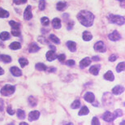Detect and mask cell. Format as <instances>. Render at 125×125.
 Listing matches in <instances>:
<instances>
[{"mask_svg": "<svg viewBox=\"0 0 125 125\" xmlns=\"http://www.w3.org/2000/svg\"><path fill=\"white\" fill-rule=\"evenodd\" d=\"M91 62H92L91 59H89V57H86V58H84V59H82V60L80 62V67H81V68H84V67L89 66Z\"/></svg>", "mask_w": 125, "mask_h": 125, "instance_id": "cell-12", "label": "cell"}, {"mask_svg": "<svg viewBox=\"0 0 125 125\" xmlns=\"http://www.w3.org/2000/svg\"><path fill=\"white\" fill-rule=\"evenodd\" d=\"M113 115H114V116H115V118H118V117H120V116H122L124 115V113H123V111H121V110H119V109H118V110H116V111H115V112L113 113Z\"/></svg>", "mask_w": 125, "mask_h": 125, "instance_id": "cell-35", "label": "cell"}, {"mask_svg": "<svg viewBox=\"0 0 125 125\" xmlns=\"http://www.w3.org/2000/svg\"><path fill=\"white\" fill-rule=\"evenodd\" d=\"M66 3L63 2H59L56 5V8L57 10H59V11H63L64 8L66 7Z\"/></svg>", "mask_w": 125, "mask_h": 125, "instance_id": "cell-27", "label": "cell"}, {"mask_svg": "<svg viewBox=\"0 0 125 125\" xmlns=\"http://www.w3.org/2000/svg\"><path fill=\"white\" fill-rule=\"evenodd\" d=\"M124 92V87L122 85H116L112 89V93L115 95H120Z\"/></svg>", "mask_w": 125, "mask_h": 125, "instance_id": "cell-10", "label": "cell"}, {"mask_svg": "<svg viewBox=\"0 0 125 125\" xmlns=\"http://www.w3.org/2000/svg\"><path fill=\"white\" fill-rule=\"evenodd\" d=\"M92 59H93L94 61H99L100 60L99 57H97V56H94L93 58H92Z\"/></svg>", "mask_w": 125, "mask_h": 125, "instance_id": "cell-47", "label": "cell"}, {"mask_svg": "<svg viewBox=\"0 0 125 125\" xmlns=\"http://www.w3.org/2000/svg\"><path fill=\"white\" fill-rule=\"evenodd\" d=\"M4 109V102L2 98H0V111H2Z\"/></svg>", "mask_w": 125, "mask_h": 125, "instance_id": "cell-45", "label": "cell"}, {"mask_svg": "<svg viewBox=\"0 0 125 125\" xmlns=\"http://www.w3.org/2000/svg\"><path fill=\"white\" fill-rule=\"evenodd\" d=\"M0 60H2L3 62L9 63V62H11V56H9V55L2 54V55H0Z\"/></svg>", "mask_w": 125, "mask_h": 125, "instance_id": "cell-22", "label": "cell"}, {"mask_svg": "<svg viewBox=\"0 0 125 125\" xmlns=\"http://www.w3.org/2000/svg\"><path fill=\"white\" fill-rule=\"evenodd\" d=\"M82 38H83L84 41L89 42V41H90V40L93 39V36H92V34L89 32L84 31L83 32V34H82Z\"/></svg>", "mask_w": 125, "mask_h": 125, "instance_id": "cell-17", "label": "cell"}, {"mask_svg": "<svg viewBox=\"0 0 125 125\" xmlns=\"http://www.w3.org/2000/svg\"><path fill=\"white\" fill-rule=\"evenodd\" d=\"M104 79L106 80V81H114L115 76L113 75V72H112L111 71L106 72L104 75Z\"/></svg>", "mask_w": 125, "mask_h": 125, "instance_id": "cell-16", "label": "cell"}, {"mask_svg": "<svg viewBox=\"0 0 125 125\" xmlns=\"http://www.w3.org/2000/svg\"><path fill=\"white\" fill-rule=\"evenodd\" d=\"M21 124H27V123H24V122H22V123H21Z\"/></svg>", "mask_w": 125, "mask_h": 125, "instance_id": "cell-51", "label": "cell"}, {"mask_svg": "<svg viewBox=\"0 0 125 125\" xmlns=\"http://www.w3.org/2000/svg\"><path fill=\"white\" fill-rule=\"evenodd\" d=\"M10 72H11V73L14 76H16V77H19L21 76L22 75V72L21 69H19L18 67L14 66V67H11V68H10Z\"/></svg>", "mask_w": 125, "mask_h": 125, "instance_id": "cell-11", "label": "cell"}, {"mask_svg": "<svg viewBox=\"0 0 125 125\" xmlns=\"http://www.w3.org/2000/svg\"><path fill=\"white\" fill-rule=\"evenodd\" d=\"M75 61L73 60V59H69V60H67L66 62V64L67 65V66H70V67H72V66H74L75 65Z\"/></svg>", "mask_w": 125, "mask_h": 125, "instance_id": "cell-42", "label": "cell"}, {"mask_svg": "<svg viewBox=\"0 0 125 125\" xmlns=\"http://www.w3.org/2000/svg\"><path fill=\"white\" fill-rule=\"evenodd\" d=\"M119 1H120V2H124V0H119Z\"/></svg>", "mask_w": 125, "mask_h": 125, "instance_id": "cell-53", "label": "cell"}, {"mask_svg": "<svg viewBox=\"0 0 125 125\" xmlns=\"http://www.w3.org/2000/svg\"><path fill=\"white\" fill-rule=\"evenodd\" d=\"M94 18V15L86 10H82L77 15V20L82 25L85 27H90L93 25Z\"/></svg>", "mask_w": 125, "mask_h": 125, "instance_id": "cell-1", "label": "cell"}, {"mask_svg": "<svg viewBox=\"0 0 125 125\" xmlns=\"http://www.w3.org/2000/svg\"><path fill=\"white\" fill-rule=\"evenodd\" d=\"M29 105H30L31 106L34 107V106H37V100L34 97H29Z\"/></svg>", "mask_w": 125, "mask_h": 125, "instance_id": "cell-26", "label": "cell"}, {"mask_svg": "<svg viewBox=\"0 0 125 125\" xmlns=\"http://www.w3.org/2000/svg\"><path fill=\"white\" fill-rule=\"evenodd\" d=\"M73 25H74L73 21L68 22V24H67V29H68V30H71V29H72V27H73Z\"/></svg>", "mask_w": 125, "mask_h": 125, "instance_id": "cell-46", "label": "cell"}, {"mask_svg": "<svg viewBox=\"0 0 125 125\" xmlns=\"http://www.w3.org/2000/svg\"><path fill=\"white\" fill-rule=\"evenodd\" d=\"M15 86L13 85H11V84H6V85H4L2 88L1 89V90H0V93H1L2 95H3V96H11L14 94L15 92Z\"/></svg>", "mask_w": 125, "mask_h": 125, "instance_id": "cell-3", "label": "cell"}, {"mask_svg": "<svg viewBox=\"0 0 125 125\" xmlns=\"http://www.w3.org/2000/svg\"><path fill=\"white\" fill-rule=\"evenodd\" d=\"M67 48H68L72 52L76 51V43L75 42L68 41V42H67Z\"/></svg>", "mask_w": 125, "mask_h": 125, "instance_id": "cell-15", "label": "cell"}, {"mask_svg": "<svg viewBox=\"0 0 125 125\" xmlns=\"http://www.w3.org/2000/svg\"><path fill=\"white\" fill-rule=\"evenodd\" d=\"M102 119L106 122H113L115 118L114 115L111 113L110 111H106L103 114V115H102Z\"/></svg>", "mask_w": 125, "mask_h": 125, "instance_id": "cell-7", "label": "cell"}, {"mask_svg": "<svg viewBox=\"0 0 125 125\" xmlns=\"http://www.w3.org/2000/svg\"><path fill=\"white\" fill-rule=\"evenodd\" d=\"M120 124H124V121H123V122H121V123H120Z\"/></svg>", "mask_w": 125, "mask_h": 125, "instance_id": "cell-52", "label": "cell"}, {"mask_svg": "<svg viewBox=\"0 0 125 125\" xmlns=\"http://www.w3.org/2000/svg\"><path fill=\"white\" fill-rule=\"evenodd\" d=\"M89 110L88 107H87L86 106H84L81 108V111H79L78 115H79L80 116H82V115H88V114H89Z\"/></svg>", "mask_w": 125, "mask_h": 125, "instance_id": "cell-23", "label": "cell"}, {"mask_svg": "<svg viewBox=\"0 0 125 125\" xmlns=\"http://www.w3.org/2000/svg\"><path fill=\"white\" fill-rule=\"evenodd\" d=\"M10 48H11V50H14V51L20 50L21 48V44L18 42H14L10 45Z\"/></svg>", "mask_w": 125, "mask_h": 125, "instance_id": "cell-21", "label": "cell"}, {"mask_svg": "<svg viewBox=\"0 0 125 125\" xmlns=\"http://www.w3.org/2000/svg\"><path fill=\"white\" fill-rule=\"evenodd\" d=\"M94 50H95V51L100 52V53H104V52H106V45L103 43V42L99 41L95 43Z\"/></svg>", "mask_w": 125, "mask_h": 125, "instance_id": "cell-4", "label": "cell"}, {"mask_svg": "<svg viewBox=\"0 0 125 125\" xmlns=\"http://www.w3.org/2000/svg\"><path fill=\"white\" fill-rule=\"evenodd\" d=\"M9 24L11 26L12 29H20V27H21V24L18 23V22L14 21H10Z\"/></svg>", "mask_w": 125, "mask_h": 125, "instance_id": "cell-32", "label": "cell"}, {"mask_svg": "<svg viewBox=\"0 0 125 125\" xmlns=\"http://www.w3.org/2000/svg\"><path fill=\"white\" fill-rule=\"evenodd\" d=\"M19 62H20V64H21V67H25V66H27V65L29 64L28 59H25V58H21V59H19Z\"/></svg>", "mask_w": 125, "mask_h": 125, "instance_id": "cell-28", "label": "cell"}, {"mask_svg": "<svg viewBox=\"0 0 125 125\" xmlns=\"http://www.w3.org/2000/svg\"><path fill=\"white\" fill-rule=\"evenodd\" d=\"M91 124L93 125H99L100 124V122L98 120V119L97 118V117H94L93 119H92V122H91Z\"/></svg>", "mask_w": 125, "mask_h": 125, "instance_id": "cell-40", "label": "cell"}, {"mask_svg": "<svg viewBox=\"0 0 125 125\" xmlns=\"http://www.w3.org/2000/svg\"><path fill=\"white\" fill-rule=\"evenodd\" d=\"M57 58H58V59L59 60V62H64L65 60V59H66V55H65L64 54H59V55L57 56Z\"/></svg>", "mask_w": 125, "mask_h": 125, "instance_id": "cell-39", "label": "cell"}, {"mask_svg": "<svg viewBox=\"0 0 125 125\" xmlns=\"http://www.w3.org/2000/svg\"><path fill=\"white\" fill-rule=\"evenodd\" d=\"M11 34L15 37H19L21 35V30H20V29H12Z\"/></svg>", "mask_w": 125, "mask_h": 125, "instance_id": "cell-36", "label": "cell"}, {"mask_svg": "<svg viewBox=\"0 0 125 125\" xmlns=\"http://www.w3.org/2000/svg\"><path fill=\"white\" fill-rule=\"evenodd\" d=\"M100 67H101V66L98 64L93 65V66H91L90 68H89V72H90L91 74L94 75V76H97V75H98V73H99Z\"/></svg>", "mask_w": 125, "mask_h": 125, "instance_id": "cell-14", "label": "cell"}, {"mask_svg": "<svg viewBox=\"0 0 125 125\" xmlns=\"http://www.w3.org/2000/svg\"><path fill=\"white\" fill-rule=\"evenodd\" d=\"M117 59H118V56H117L116 54H112V55H111L109 57V61L110 62H115Z\"/></svg>", "mask_w": 125, "mask_h": 125, "instance_id": "cell-41", "label": "cell"}, {"mask_svg": "<svg viewBox=\"0 0 125 125\" xmlns=\"http://www.w3.org/2000/svg\"><path fill=\"white\" fill-rule=\"evenodd\" d=\"M17 117L21 119H25V112L22 110H18L17 111Z\"/></svg>", "mask_w": 125, "mask_h": 125, "instance_id": "cell-31", "label": "cell"}, {"mask_svg": "<svg viewBox=\"0 0 125 125\" xmlns=\"http://www.w3.org/2000/svg\"><path fill=\"white\" fill-rule=\"evenodd\" d=\"M109 39L111 40V41H113V42H116V41H119V40L121 39V35L119 33L118 31L115 30L111 32V34H109Z\"/></svg>", "mask_w": 125, "mask_h": 125, "instance_id": "cell-6", "label": "cell"}, {"mask_svg": "<svg viewBox=\"0 0 125 125\" xmlns=\"http://www.w3.org/2000/svg\"><path fill=\"white\" fill-rule=\"evenodd\" d=\"M39 50H40V47L37 46L36 43H32L30 46H29V53H36Z\"/></svg>", "mask_w": 125, "mask_h": 125, "instance_id": "cell-18", "label": "cell"}, {"mask_svg": "<svg viewBox=\"0 0 125 125\" xmlns=\"http://www.w3.org/2000/svg\"><path fill=\"white\" fill-rule=\"evenodd\" d=\"M55 71H56L55 67H51V69L49 70V72H55Z\"/></svg>", "mask_w": 125, "mask_h": 125, "instance_id": "cell-48", "label": "cell"}, {"mask_svg": "<svg viewBox=\"0 0 125 125\" xmlns=\"http://www.w3.org/2000/svg\"><path fill=\"white\" fill-rule=\"evenodd\" d=\"M50 39H51L53 42H54V43H56V44L60 43V40H59V38H58V37H57L54 34L50 35Z\"/></svg>", "mask_w": 125, "mask_h": 125, "instance_id": "cell-33", "label": "cell"}, {"mask_svg": "<svg viewBox=\"0 0 125 125\" xmlns=\"http://www.w3.org/2000/svg\"><path fill=\"white\" fill-rule=\"evenodd\" d=\"M9 15L10 14L8 11L0 7V18H7L9 17Z\"/></svg>", "mask_w": 125, "mask_h": 125, "instance_id": "cell-24", "label": "cell"}, {"mask_svg": "<svg viewBox=\"0 0 125 125\" xmlns=\"http://www.w3.org/2000/svg\"><path fill=\"white\" fill-rule=\"evenodd\" d=\"M52 25L54 29H59L61 28V21L60 19L59 18H54L53 21H52Z\"/></svg>", "mask_w": 125, "mask_h": 125, "instance_id": "cell-19", "label": "cell"}, {"mask_svg": "<svg viewBox=\"0 0 125 125\" xmlns=\"http://www.w3.org/2000/svg\"><path fill=\"white\" fill-rule=\"evenodd\" d=\"M3 73H4L3 69H2L1 67H0V76H1V75H3Z\"/></svg>", "mask_w": 125, "mask_h": 125, "instance_id": "cell-49", "label": "cell"}, {"mask_svg": "<svg viewBox=\"0 0 125 125\" xmlns=\"http://www.w3.org/2000/svg\"><path fill=\"white\" fill-rule=\"evenodd\" d=\"M14 2L17 5H19V4H24V3H25V2H27V0H13Z\"/></svg>", "mask_w": 125, "mask_h": 125, "instance_id": "cell-44", "label": "cell"}, {"mask_svg": "<svg viewBox=\"0 0 125 125\" xmlns=\"http://www.w3.org/2000/svg\"><path fill=\"white\" fill-rule=\"evenodd\" d=\"M38 41L41 42V43H42V44H46V45L49 44L48 40H47L44 36H40V37H38Z\"/></svg>", "mask_w": 125, "mask_h": 125, "instance_id": "cell-37", "label": "cell"}, {"mask_svg": "<svg viewBox=\"0 0 125 125\" xmlns=\"http://www.w3.org/2000/svg\"><path fill=\"white\" fill-rule=\"evenodd\" d=\"M124 65H125V62H121L117 65L116 67V71L117 72H121L124 71Z\"/></svg>", "mask_w": 125, "mask_h": 125, "instance_id": "cell-29", "label": "cell"}, {"mask_svg": "<svg viewBox=\"0 0 125 125\" xmlns=\"http://www.w3.org/2000/svg\"><path fill=\"white\" fill-rule=\"evenodd\" d=\"M40 117V112L38 111H31L29 115V121H35L38 119Z\"/></svg>", "mask_w": 125, "mask_h": 125, "instance_id": "cell-8", "label": "cell"}, {"mask_svg": "<svg viewBox=\"0 0 125 125\" xmlns=\"http://www.w3.org/2000/svg\"><path fill=\"white\" fill-rule=\"evenodd\" d=\"M41 23L42 24V25L48 26L50 24V20L47 17H43V18L41 19Z\"/></svg>", "mask_w": 125, "mask_h": 125, "instance_id": "cell-34", "label": "cell"}, {"mask_svg": "<svg viewBox=\"0 0 125 125\" xmlns=\"http://www.w3.org/2000/svg\"><path fill=\"white\" fill-rule=\"evenodd\" d=\"M108 19L111 23L116 24H118V25H123V24H124V22H125L124 16H116V15L111 14V15H109Z\"/></svg>", "mask_w": 125, "mask_h": 125, "instance_id": "cell-2", "label": "cell"}, {"mask_svg": "<svg viewBox=\"0 0 125 125\" xmlns=\"http://www.w3.org/2000/svg\"><path fill=\"white\" fill-rule=\"evenodd\" d=\"M10 37H11V35H10L9 32H2L0 33V39L2 41H7V40H9Z\"/></svg>", "mask_w": 125, "mask_h": 125, "instance_id": "cell-20", "label": "cell"}, {"mask_svg": "<svg viewBox=\"0 0 125 125\" xmlns=\"http://www.w3.org/2000/svg\"><path fill=\"white\" fill-rule=\"evenodd\" d=\"M84 99L85 100L86 102H90V103H93V102H94V100H95V96L93 93H91V92H87V93L84 94Z\"/></svg>", "mask_w": 125, "mask_h": 125, "instance_id": "cell-9", "label": "cell"}, {"mask_svg": "<svg viewBox=\"0 0 125 125\" xmlns=\"http://www.w3.org/2000/svg\"><path fill=\"white\" fill-rule=\"evenodd\" d=\"M50 47H51V48H52V51H55V47H54V46H50Z\"/></svg>", "mask_w": 125, "mask_h": 125, "instance_id": "cell-50", "label": "cell"}, {"mask_svg": "<svg viewBox=\"0 0 125 125\" xmlns=\"http://www.w3.org/2000/svg\"><path fill=\"white\" fill-rule=\"evenodd\" d=\"M81 106V102L79 100H75L71 105V108L72 109H77Z\"/></svg>", "mask_w": 125, "mask_h": 125, "instance_id": "cell-30", "label": "cell"}, {"mask_svg": "<svg viewBox=\"0 0 125 125\" xmlns=\"http://www.w3.org/2000/svg\"><path fill=\"white\" fill-rule=\"evenodd\" d=\"M31 10H32V7L30 6V5H29V6L25 8V10H24V20H26V21H29V20L32 19V14Z\"/></svg>", "mask_w": 125, "mask_h": 125, "instance_id": "cell-5", "label": "cell"}, {"mask_svg": "<svg viewBox=\"0 0 125 125\" xmlns=\"http://www.w3.org/2000/svg\"><path fill=\"white\" fill-rule=\"evenodd\" d=\"M46 59L50 62L53 61L54 60V59H57V54H55V52H54V51H49L48 52L46 53Z\"/></svg>", "mask_w": 125, "mask_h": 125, "instance_id": "cell-13", "label": "cell"}, {"mask_svg": "<svg viewBox=\"0 0 125 125\" xmlns=\"http://www.w3.org/2000/svg\"><path fill=\"white\" fill-rule=\"evenodd\" d=\"M7 113H8V114L10 115H13L15 114V111L11 109V106H9L8 107H7Z\"/></svg>", "mask_w": 125, "mask_h": 125, "instance_id": "cell-43", "label": "cell"}, {"mask_svg": "<svg viewBox=\"0 0 125 125\" xmlns=\"http://www.w3.org/2000/svg\"><path fill=\"white\" fill-rule=\"evenodd\" d=\"M46 8V1L45 0H40L39 1V9L43 11Z\"/></svg>", "mask_w": 125, "mask_h": 125, "instance_id": "cell-38", "label": "cell"}, {"mask_svg": "<svg viewBox=\"0 0 125 125\" xmlns=\"http://www.w3.org/2000/svg\"><path fill=\"white\" fill-rule=\"evenodd\" d=\"M35 67L38 70V71H46V66L42 62H38V63L36 64Z\"/></svg>", "mask_w": 125, "mask_h": 125, "instance_id": "cell-25", "label": "cell"}]
</instances>
